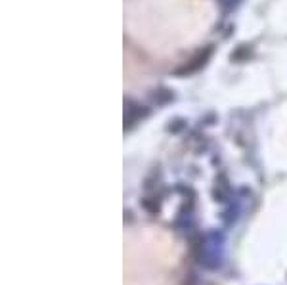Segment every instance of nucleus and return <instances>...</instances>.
<instances>
[{"label":"nucleus","mask_w":287,"mask_h":285,"mask_svg":"<svg viewBox=\"0 0 287 285\" xmlns=\"http://www.w3.org/2000/svg\"><path fill=\"white\" fill-rule=\"evenodd\" d=\"M218 19L213 0H132L125 25L130 39L155 56L193 48Z\"/></svg>","instance_id":"1"}]
</instances>
